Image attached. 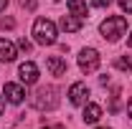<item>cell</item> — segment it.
<instances>
[{
	"mask_svg": "<svg viewBox=\"0 0 132 129\" xmlns=\"http://www.w3.org/2000/svg\"><path fill=\"white\" fill-rule=\"evenodd\" d=\"M3 94L8 96L10 104H20L23 96H26V91H23V86H20V84H5V86H3Z\"/></svg>",
	"mask_w": 132,
	"mask_h": 129,
	"instance_id": "ba28073f",
	"label": "cell"
},
{
	"mask_svg": "<svg viewBox=\"0 0 132 129\" xmlns=\"http://www.w3.org/2000/svg\"><path fill=\"white\" fill-rule=\"evenodd\" d=\"M99 129H107V127H99Z\"/></svg>",
	"mask_w": 132,
	"mask_h": 129,
	"instance_id": "cb8c5ba5",
	"label": "cell"
},
{
	"mask_svg": "<svg viewBox=\"0 0 132 129\" xmlns=\"http://www.w3.org/2000/svg\"><path fill=\"white\" fill-rule=\"evenodd\" d=\"M114 66L119 71H132V56H119L114 61Z\"/></svg>",
	"mask_w": 132,
	"mask_h": 129,
	"instance_id": "4fadbf2b",
	"label": "cell"
},
{
	"mask_svg": "<svg viewBox=\"0 0 132 129\" xmlns=\"http://www.w3.org/2000/svg\"><path fill=\"white\" fill-rule=\"evenodd\" d=\"M81 25H84V20H81V18H76V15H64V18H61V28H64L66 33L81 31Z\"/></svg>",
	"mask_w": 132,
	"mask_h": 129,
	"instance_id": "8fae6325",
	"label": "cell"
},
{
	"mask_svg": "<svg viewBox=\"0 0 132 129\" xmlns=\"http://www.w3.org/2000/svg\"><path fill=\"white\" fill-rule=\"evenodd\" d=\"M33 109H38V112H51V109H56L59 106V91H56V86H41L31 99Z\"/></svg>",
	"mask_w": 132,
	"mask_h": 129,
	"instance_id": "6da1fadb",
	"label": "cell"
},
{
	"mask_svg": "<svg viewBox=\"0 0 132 129\" xmlns=\"http://www.w3.org/2000/svg\"><path fill=\"white\" fill-rule=\"evenodd\" d=\"M3 112H5V101H3V96H0V116H3Z\"/></svg>",
	"mask_w": 132,
	"mask_h": 129,
	"instance_id": "44dd1931",
	"label": "cell"
},
{
	"mask_svg": "<svg viewBox=\"0 0 132 129\" xmlns=\"http://www.w3.org/2000/svg\"><path fill=\"white\" fill-rule=\"evenodd\" d=\"M15 56H18L15 46H13L10 41L0 38V61H3V63H10V61H15Z\"/></svg>",
	"mask_w": 132,
	"mask_h": 129,
	"instance_id": "9c48e42d",
	"label": "cell"
},
{
	"mask_svg": "<svg viewBox=\"0 0 132 129\" xmlns=\"http://www.w3.org/2000/svg\"><path fill=\"white\" fill-rule=\"evenodd\" d=\"M86 96H89V86H86L84 81L71 84V89H69V101H71L74 106H84V104H86Z\"/></svg>",
	"mask_w": 132,
	"mask_h": 129,
	"instance_id": "5b68a950",
	"label": "cell"
},
{
	"mask_svg": "<svg viewBox=\"0 0 132 129\" xmlns=\"http://www.w3.org/2000/svg\"><path fill=\"white\" fill-rule=\"evenodd\" d=\"M18 76H20V81H23L26 86H31V84L38 81V66L33 63V61L20 63V66H18Z\"/></svg>",
	"mask_w": 132,
	"mask_h": 129,
	"instance_id": "8992f818",
	"label": "cell"
},
{
	"mask_svg": "<svg viewBox=\"0 0 132 129\" xmlns=\"http://www.w3.org/2000/svg\"><path fill=\"white\" fill-rule=\"evenodd\" d=\"M127 114H130V119H132V99L127 101Z\"/></svg>",
	"mask_w": 132,
	"mask_h": 129,
	"instance_id": "d6986e66",
	"label": "cell"
},
{
	"mask_svg": "<svg viewBox=\"0 0 132 129\" xmlns=\"http://www.w3.org/2000/svg\"><path fill=\"white\" fill-rule=\"evenodd\" d=\"M18 48L20 51H31V41H28V38H20V41H18Z\"/></svg>",
	"mask_w": 132,
	"mask_h": 129,
	"instance_id": "9a60e30c",
	"label": "cell"
},
{
	"mask_svg": "<svg viewBox=\"0 0 132 129\" xmlns=\"http://www.w3.org/2000/svg\"><path fill=\"white\" fill-rule=\"evenodd\" d=\"M125 31H127V20L122 15H112V18H107L102 25H99V33L107 38V41H119L122 35H125Z\"/></svg>",
	"mask_w": 132,
	"mask_h": 129,
	"instance_id": "3957f363",
	"label": "cell"
},
{
	"mask_svg": "<svg viewBox=\"0 0 132 129\" xmlns=\"http://www.w3.org/2000/svg\"><path fill=\"white\" fill-rule=\"evenodd\" d=\"M5 5H8V0H0V13L5 10Z\"/></svg>",
	"mask_w": 132,
	"mask_h": 129,
	"instance_id": "7402d4cb",
	"label": "cell"
},
{
	"mask_svg": "<svg viewBox=\"0 0 132 129\" xmlns=\"http://www.w3.org/2000/svg\"><path fill=\"white\" fill-rule=\"evenodd\" d=\"M127 43H130V48H132V33H130V41H127Z\"/></svg>",
	"mask_w": 132,
	"mask_h": 129,
	"instance_id": "603a6c76",
	"label": "cell"
},
{
	"mask_svg": "<svg viewBox=\"0 0 132 129\" xmlns=\"http://www.w3.org/2000/svg\"><path fill=\"white\" fill-rule=\"evenodd\" d=\"M99 116H102V106L99 104H84V122L86 124H94V122H99Z\"/></svg>",
	"mask_w": 132,
	"mask_h": 129,
	"instance_id": "30bf717a",
	"label": "cell"
},
{
	"mask_svg": "<svg viewBox=\"0 0 132 129\" xmlns=\"http://www.w3.org/2000/svg\"><path fill=\"white\" fill-rule=\"evenodd\" d=\"M117 3H119V8L125 13H132V0H117Z\"/></svg>",
	"mask_w": 132,
	"mask_h": 129,
	"instance_id": "5bb4252c",
	"label": "cell"
},
{
	"mask_svg": "<svg viewBox=\"0 0 132 129\" xmlns=\"http://www.w3.org/2000/svg\"><path fill=\"white\" fill-rule=\"evenodd\" d=\"M99 53L97 48H84L81 53H79V68H81V73H94L99 68Z\"/></svg>",
	"mask_w": 132,
	"mask_h": 129,
	"instance_id": "277c9868",
	"label": "cell"
},
{
	"mask_svg": "<svg viewBox=\"0 0 132 129\" xmlns=\"http://www.w3.org/2000/svg\"><path fill=\"white\" fill-rule=\"evenodd\" d=\"M33 38L41 46H53L56 43V25L51 23L48 18H38L33 23Z\"/></svg>",
	"mask_w": 132,
	"mask_h": 129,
	"instance_id": "7a4b0ae2",
	"label": "cell"
},
{
	"mask_svg": "<svg viewBox=\"0 0 132 129\" xmlns=\"http://www.w3.org/2000/svg\"><path fill=\"white\" fill-rule=\"evenodd\" d=\"M41 129H66V127H61V124H53V127H41Z\"/></svg>",
	"mask_w": 132,
	"mask_h": 129,
	"instance_id": "ffe728a7",
	"label": "cell"
},
{
	"mask_svg": "<svg viewBox=\"0 0 132 129\" xmlns=\"http://www.w3.org/2000/svg\"><path fill=\"white\" fill-rule=\"evenodd\" d=\"M69 10H71V15L76 18H86L89 15V8H86V0H69Z\"/></svg>",
	"mask_w": 132,
	"mask_h": 129,
	"instance_id": "7c38bea8",
	"label": "cell"
},
{
	"mask_svg": "<svg viewBox=\"0 0 132 129\" xmlns=\"http://www.w3.org/2000/svg\"><path fill=\"white\" fill-rule=\"evenodd\" d=\"M20 5H23V8H28V10H33V8L38 5V0H20Z\"/></svg>",
	"mask_w": 132,
	"mask_h": 129,
	"instance_id": "2e32d148",
	"label": "cell"
},
{
	"mask_svg": "<svg viewBox=\"0 0 132 129\" xmlns=\"http://www.w3.org/2000/svg\"><path fill=\"white\" fill-rule=\"evenodd\" d=\"M109 3H112V0H92V5H94V8H107Z\"/></svg>",
	"mask_w": 132,
	"mask_h": 129,
	"instance_id": "e0dca14e",
	"label": "cell"
},
{
	"mask_svg": "<svg viewBox=\"0 0 132 129\" xmlns=\"http://www.w3.org/2000/svg\"><path fill=\"white\" fill-rule=\"evenodd\" d=\"M46 68L51 71V76H64L69 71V63H66L61 56H48L46 58Z\"/></svg>",
	"mask_w": 132,
	"mask_h": 129,
	"instance_id": "52a82bcc",
	"label": "cell"
},
{
	"mask_svg": "<svg viewBox=\"0 0 132 129\" xmlns=\"http://www.w3.org/2000/svg\"><path fill=\"white\" fill-rule=\"evenodd\" d=\"M3 28H15V20H13V18H5V20H3Z\"/></svg>",
	"mask_w": 132,
	"mask_h": 129,
	"instance_id": "ac0fdd59",
	"label": "cell"
}]
</instances>
